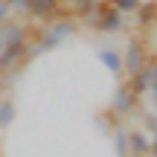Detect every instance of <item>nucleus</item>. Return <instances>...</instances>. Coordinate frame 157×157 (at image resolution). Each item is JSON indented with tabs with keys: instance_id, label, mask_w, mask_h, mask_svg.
I'll list each match as a JSON object with an SVG mask.
<instances>
[{
	"instance_id": "a211bd4d",
	"label": "nucleus",
	"mask_w": 157,
	"mask_h": 157,
	"mask_svg": "<svg viewBox=\"0 0 157 157\" xmlns=\"http://www.w3.org/2000/svg\"><path fill=\"white\" fill-rule=\"evenodd\" d=\"M148 157H157V134H151V146H148Z\"/></svg>"
},
{
	"instance_id": "f03ea898",
	"label": "nucleus",
	"mask_w": 157,
	"mask_h": 157,
	"mask_svg": "<svg viewBox=\"0 0 157 157\" xmlns=\"http://www.w3.org/2000/svg\"><path fill=\"white\" fill-rule=\"evenodd\" d=\"M148 61V47L143 44V38H131L122 50V70L128 76H134L137 70H143Z\"/></svg>"
},
{
	"instance_id": "412c9836",
	"label": "nucleus",
	"mask_w": 157,
	"mask_h": 157,
	"mask_svg": "<svg viewBox=\"0 0 157 157\" xmlns=\"http://www.w3.org/2000/svg\"><path fill=\"white\" fill-rule=\"evenodd\" d=\"M3 50H6V38L0 35V56H3Z\"/></svg>"
},
{
	"instance_id": "6e6552de",
	"label": "nucleus",
	"mask_w": 157,
	"mask_h": 157,
	"mask_svg": "<svg viewBox=\"0 0 157 157\" xmlns=\"http://www.w3.org/2000/svg\"><path fill=\"white\" fill-rule=\"evenodd\" d=\"M96 56H99V61L105 64L113 76H122V50H117V47H99Z\"/></svg>"
},
{
	"instance_id": "f8f14e48",
	"label": "nucleus",
	"mask_w": 157,
	"mask_h": 157,
	"mask_svg": "<svg viewBox=\"0 0 157 157\" xmlns=\"http://www.w3.org/2000/svg\"><path fill=\"white\" fill-rule=\"evenodd\" d=\"M134 15H140L137 17V23H140V29H151L154 23H157V3H140V9L134 12Z\"/></svg>"
},
{
	"instance_id": "ddd939ff",
	"label": "nucleus",
	"mask_w": 157,
	"mask_h": 157,
	"mask_svg": "<svg viewBox=\"0 0 157 157\" xmlns=\"http://www.w3.org/2000/svg\"><path fill=\"white\" fill-rule=\"evenodd\" d=\"M12 122H15V102L0 99V131H6Z\"/></svg>"
},
{
	"instance_id": "0eeeda50",
	"label": "nucleus",
	"mask_w": 157,
	"mask_h": 157,
	"mask_svg": "<svg viewBox=\"0 0 157 157\" xmlns=\"http://www.w3.org/2000/svg\"><path fill=\"white\" fill-rule=\"evenodd\" d=\"M148 146H151V137L143 128H131L128 131V148L131 157H148Z\"/></svg>"
},
{
	"instance_id": "20e7f679",
	"label": "nucleus",
	"mask_w": 157,
	"mask_h": 157,
	"mask_svg": "<svg viewBox=\"0 0 157 157\" xmlns=\"http://www.w3.org/2000/svg\"><path fill=\"white\" fill-rule=\"evenodd\" d=\"M154 82H157V58H148L143 70H137L134 76H128V84H131V90H134L137 96H146Z\"/></svg>"
},
{
	"instance_id": "dca6fc26",
	"label": "nucleus",
	"mask_w": 157,
	"mask_h": 157,
	"mask_svg": "<svg viewBox=\"0 0 157 157\" xmlns=\"http://www.w3.org/2000/svg\"><path fill=\"white\" fill-rule=\"evenodd\" d=\"M6 3L12 6V12H23V15L29 12V0H6Z\"/></svg>"
},
{
	"instance_id": "7ed1b4c3",
	"label": "nucleus",
	"mask_w": 157,
	"mask_h": 157,
	"mask_svg": "<svg viewBox=\"0 0 157 157\" xmlns=\"http://www.w3.org/2000/svg\"><path fill=\"white\" fill-rule=\"evenodd\" d=\"M122 26H125V15L119 9H113L111 3H102L99 6V15H96V21H93V29L102 32V35H113V32H119Z\"/></svg>"
},
{
	"instance_id": "9b49d317",
	"label": "nucleus",
	"mask_w": 157,
	"mask_h": 157,
	"mask_svg": "<svg viewBox=\"0 0 157 157\" xmlns=\"http://www.w3.org/2000/svg\"><path fill=\"white\" fill-rule=\"evenodd\" d=\"M111 140H113V151H117V157H131V148H128V128H125V122H119L117 128H113Z\"/></svg>"
},
{
	"instance_id": "2eb2a0df",
	"label": "nucleus",
	"mask_w": 157,
	"mask_h": 157,
	"mask_svg": "<svg viewBox=\"0 0 157 157\" xmlns=\"http://www.w3.org/2000/svg\"><path fill=\"white\" fill-rule=\"evenodd\" d=\"M143 125H146V131H148V134H157V111L143 113Z\"/></svg>"
},
{
	"instance_id": "1a4fd4ad",
	"label": "nucleus",
	"mask_w": 157,
	"mask_h": 157,
	"mask_svg": "<svg viewBox=\"0 0 157 157\" xmlns=\"http://www.w3.org/2000/svg\"><path fill=\"white\" fill-rule=\"evenodd\" d=\"M99 6H102V0H78L73 6V17H78L82 23H90L93 26L96 15H99Z\"/></svg>"
},
{
	"instance_id": "423d86ee",
	"label": "nucleus",
	"mask_w": 157,
	"mask_h": 157,
	"mask_svg": "<svg viewBox=\"0 0 157 157\" xmlns=\"http://www.w3.org/2000/svg\"><path fill=\"white\" fill-rule=\"evenodd\" d=\"M29 17H35V21H56V17H64L61 15V0H29Z\"/></svg>"
},
{
	"instance_id": "6ab92c4d",
	"label": "nucleus",
	"mask_w": 157,
	"mask_h": 157,
	"mask_svg": "<svg viewBox=\"0 0 157 157\" xmlns=\"http://www.w3.org/2000/svg\"><path fill=\"white\" fill-rule=\"evenodd\" d=\"M148 96H151V105H154V111H157V82L151 84V90H148Z\"/></svg>"
},
{
	"instance_id": "9d476101",
	"label": "nucleus",
	"mask_w": 157,
	"mask_h": 157,
	"mask_svg": "<svg viewBox=\"0 0 157 157\" xmlns=\"http://www.w3.org/2000/svg\"><path fill=\"white\" fill-rule=\"evenodd\" d=\"M0 35L6 38V44H12V41H29V32H26V26H23L21 21H3L0 23Z\"/></svg>"
},
{
	"instance_id": "f257e3e1",
	"label": "nucleus",
	"mask_w": 157,
	"mask_h": 157,
	"mask_svg": "<svg viewBox=\"0 0 157 157\" xmlns=\"http://www.w3.org/2000/svg\"><path fill=\"white\" fill-rule=\"evenodd\" d=\"M111 111L117 113L119 119L134 117V111H140V96L131 90L128 78H125V82H119L117 87H113V96H111Z\"/></svg>"
},
{
	"instance_id": "4468645a",
	"label": "nucleus",
	"mask_w": 157,
	"mask_h": 157,
	"mask_svg": "<svg viewBox=\"0 0 157 157\" xmlns=\"http://www.w3.org/2000/svg\"><path fill=\"white\" fill-rule=\"evenodd\" d=\"M108 3H111L113 9H119L122 15H134V12L140 9V3H143V0H108Z\"/></svg>"
},
{
	"instance_id": "f3484780",
	"label": "nucleus",
	"mask_w": 157,
	"mask_h": 157,
	"mask_svg": "<svg viewBox=\"0 0 157 157\" xmlns=\"http://www.w3.org/2000/svg\"><path fill=\"white\" fill-rule=\"evenodd\" d=\"M9 17H12V6L6 3V0H0V23L9 21Z\"/></svg>"
},
{
	"instance_id": "aec40b11",
	"label": "nucleus",
	"mask_w": 157,
	"mask_h": 157,
	"mask_svg": "<svg viewBox=\"0 0 157 157\" xmlns=\"http://www.w3.org/2000/svg\"><path fill=\"white\" fill-rule=\"evenodd\" d=\"M76 3H78V0H61V6H70V9H73Z\"/></svg>"
},
{
	"instance_id": "39448f33",
	"label": "nucleus",
	"mask_w": 157,
	"mask_h": 157,
	"mask_svg": "<svg viewBox=\"0 0 157 157\" xmlns=\"http://www.w3.org/2000/svg\"><path fill=\"white\" fill-rule=\"evenodd\" d=\"M26 47H29V41H12V44H6L3 56H0V73H9V70L23 67V61H26Z\"/></svg>"
}]
</instances>
